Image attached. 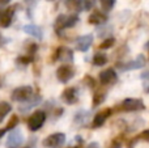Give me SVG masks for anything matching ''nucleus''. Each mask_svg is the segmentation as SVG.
I'll list each match as a JSON object with an SVG mask.
<instances>
[{"label": "nucleus", "mask_w": 149, "mask_h": 148, "mask_svg": "<svg viewBox=\"0 0 149 148\" xmlns=\"http://www.w3.org/2000/svg\"><path fill=\"white\" fill-rule=\"evenodd\" d=\"M122 147V140L119 138L114 139L113 142H111V144L109 146V148H120Z\"/></svg>", "instance_id": "cd10ccee"}, {"label": "nucleus", "mask_w": 149, "mask_h": 148, "mask_svg": "<svg viewBox=\"0 0 149 148\" xmlns=\"http://www.w3.org/2000/svg\"><path fill=\"white\" fill-rule=\"evenodd\" d=\"M145 49H147V50H148V51H149V41L147 42V43H145Z\"/></svg>", "instance_id": "72a5a7b5"}, {"label": "nucleus", "mask_w": 149, "mask_h": 148, "mask_svg": "<svg viewBox=\"0 0 149 148\" xmlns=\"http://www.w3.org/2000/svg\"><path fill=\"white\" fill-rule=\"evenodd\" d=\"M85 83H88V85H89L90 88H94V87H95L94 79H92L90 76H86V77H85Z\"/></svg>", "instance_id": "c756f323"}, {"label": "nucleus", "mask_w": 149, "mask_h": 148, "mask_svg": "<svg viewBox=\"0 0 149 148\" xmlns=\"http://www.w3.org/2000/svg\"><path fill=\"white\" fill-rule=\"evenodd\" d=\"M24 143V136L20 130H13L7 139V148H18Z\"/></svg>", "instance_id": "423d86ee"}, {"label": "nucleus", "mask_w": 149, "mask_h": 148, "mask_svg": "<svg viewBox=\"0 0 149 148\" xmlns=\"http://www.w3.org/2000/svg\"><path fill=\"white\" fill-rule=\"evenodd\" d=\"M62 100L65 104H76L77 100H79V93H77V89L74 87H70V88H65L62 93Z\"/></svg>", "instance_id": "9d476101"}, {"label": "nucleus", "mask_w": 149, "mask_h": 148, "mask_svg": "<svg viewBox=\"0 0 149 148\" xmlns=\"http://www.w3.org/2000/svg\"><path fill=\"white\" fill-rule=\"evenodd\" d=\"M145 63H147V60H145L144 55H139L136 59L132 60V62H130V63H127L126 66H123L122 63H116V67L120 68V70H123V71H126V70H139V68L144 67Z\"/></svg>", "instance_id": "0eeeda50"}, {"label": "nucleus", "mask_w": 149, "mask_h": 148, "mask_svg": "<svg viewBox=\"0 0 149 148\" xmlns=\"http://www.w3.org/2000/svg\"><path fill=\"white\" fill-rule=\"evenodd\" d=\"M105 100H106V94L103 93V92H97V93H94V96H93V101H92L93 108L100 106Z\"/></svg>", "instance_id": "412c9836"}, {"label": "nucleus", "mask_w": 149, "mask_h": 148, "mask_svg": "<svg viewBox=\"0 0 149 148\" xmlns=\"http://www.w3.org/2000/svg\"><path fill=\"white\" fill-rule=\"evenodd\" d=\"M28 104L26 105H24V106H21V108H18V109L21 110L22 113H25V112H28V110H30V109H33L34 106H37V105L41 102V96H31L30 97V100H28Z\"/></svg>", "instance_id": "a211bd4d"}, {"label": "nucleus", "mask_w": 149, "mask_h": 148, "mask_svg": "<svg viewBox=\"0 0 149 148\" xmlns=\"http://www.w3.org/2000/svg\"><path fill=\"white\" fill-rule=\"evenodd\" d=\"M54 28H55V31H56L58 34H59L63 29L67 28V15H59L58 16V18L55 20Z\"/></svg>", "instance_id": "dca6fc26"}, {"label": "nucleus", "mask_w": 149, "mask_h": 148, "mask_svg": "<svg viewBox=\"0 0 149 148\" xmlns=\"http://www.w3.org/2000/svg\"><path fill=\"white\" fill-rule=\"evenodd\" d=\"M30 62H33V55H24V57H18L17 58V63H20V64H29Z\"/></svg>", "instance_id": "393cba45"}, {"label": "nucleus", "mask_w": 149, "mask_h": 148, "mask_svg": "<svg viewBox=\"0 0 149 148\" xmlns=\"http://www.w3.org/2000/svg\"><path fill=\"white\" fill-rule=\"evenodd\" d=\"M46 121V113L43 110H36L28 121V127L30 131H38Z\"/></svg>", "instance_id": "f257e3e1"}, {"label": "nucleus", "mask_w": 149, "mask_h": 148, "mask_svg": "<svg viewBox=\"0 0 149 148\" xmlns=\"http://www.w3.org/2000/svg\"><path fill=\"white\" fill-rule=\"evenodd\" d=\"M114 43H115V39L114 38H107L100 45V49L101 50H107V49H110V47H113Z\"/></svg>", "instance_id": "5701e85b"}, {"label": "nucleus", "mask_w": 149, "mask_h": 148, "mask_svg": "<svg viewBox=\"0 0 149 148\" xmlns=\"http://www.w3.org/2000/svg\"><path fill=\"white\" fill-rule=\"evenodd\" d=\"M15 9H16V7H9L8 9H5L3 12L1 18H0V26L1 28H9L10 26L13 17H15Z\"/></svg>", "instance_id": "f8f14e48"}, {"label": "nucleus", "mask_w": 149, "mask_h": 148, "mask_svg": "<svg viewBox=\"0 0 149 148\" xmlns=\"http://www.w3.org/2000/svg\"><path fill=\"white\" fill-rule=\"evenodd\" d=\"M93 43V36L92 34H85V36H81L77 38L76 41V49L79 50V51H88V50L90 49V46H92Z\"/></svg>", "instance_id": "1a4fd4ad"}, {"label": "nucleus", "mask_w": 149, "mask_h": 148, "mask_svg": "<svg viewBox=\"0 0 149 148\" xmlns=\"http://www.w3.org/2000/svg\"><path fill=\"white\" fill-rule=\"evenodd\" d=\"M10 110H12V106H10L9 102H5V101L0 102V122L4 119V117L10 112Z\"/></svg>", "instance_id": "aec40b11"}, {"label": "nucleus", "mask_w": 149, "mask_h": 148, "mask_svg": "<svg viewBox=\"0 0 149 148\" xmlns=\"http://www.w3.org/2000/svg\"><path fill=\"white\" fill-rule=\"evenodd\" d=\"M140 139H143V140H145V142H149V128L148 130H144L141 134H140V136H139Z\"/></svg>", "instance_id": "c85d7f7f"}, {"label": "nucleus", "mask_w": 149, "mask_h": 148, "mask_svg": "<svg viewBox=\"0 0 149 148\" xmlns=\"http://www.w3.org/2000/svg\"><path fill=\"white\" fill-rule=\"evenodd\" d=\"M17 125H18V117L15 114V115H12V117H10L9 122L7 123V130H13V128H15Z\"/></svg>", "instance_id": "b1692460"}, {"label": "nucleus", "mask_w": 149, "mask_h": 148, "mask_svg": "<svg viewBox=\"0 0 149 148\" xmlns=\"http://www.w3.org/2000/svg\"><path fill=\"white\" fill-rule=\"evenodd\" d=\"M24 148H30V147H24Z\"/></svg>", "instance_id": "e433bc0d"}, {"label": "nucleus", "mask_w": 149, "mask_h": 148, "mask_svg": "<svg viewBox=\"0 0 149 148\" xmlns=\"http://www.w3.org/2000/svg\"><path fill=\"white\" fill-rule=\"evenodd\" d=\"M31 96H33V88L29 85L16 88L12 92V100L16 102H26L28 100H30Z\"/></svg>", "instance_id": "f03ea898"}, {"label": "nucleus", "mask_w": 149, "mask_h": 148, "mask_svg": "<svg viewBox=\"0 0 149 148\" xmlns=\"http://www.w3.org/2000/svg\"><path fill=\"white\" fill-rule=\"evenodd\" d=\"M141 80H143V85H144V91L147 92V93H149V71L143 73Z\"/></svg>", "instance_id": "a878e982"}, {"label": "nucleus", "mask_w": 149, "mask_h": 148, "mask_svg": "<svg viewBox=\"0 0 149 148\" xmlns=\"http://www.w3.org/2000/svg\"><path fill=\"white\" fill-rule=\"evenodd\" d=\"M86 148H100V144H98L97 142H92V143L88 144Z\"/></svg>", "instance_id": "7c9ffc66"}, {"label": "nucleus", "mask_w": 149, "mask_h": 148, "mask_svg": "<svg viewBox=\"0 0 149 148\" xmlns=\"http://www.w3.org/2000/svg\"><path fill=\"white\" fill-rule=\"evenodd\" d=\"M88 21H89V24H92V25H101V24H105L106 21H107V16L103 12L94 10V12L89 16Z\"/></svg>", "instance_id": "4468645a"}, {"label": "nucleus", "mask_w": 149, "mask_h": 148, "mask_svg": "<svg viewBox=\"0 0 149 148\" xmlns=\"http://www.w3.org/2000/svg\"><path fill=\"white\" fill-rule=\"evenodd\" d=\"M64 4H65V7H67V9L73 13L80 12L82 8L81 0H64Z\"/></svg>", "instance_id": "f3484780"}, {"label": "nucleus", "mask_w": 149, "mask_h": 148, "mask_svg": "<svg viewBox=\"0 0 149 148\" xmlns=\"http://www.w3.org/2000/svg\"><path fill=\"white\" fill-rule=\"evenodd\" d=\"M64 143H65V134L63 133L51 134L43 140V146L47 148H62Z\"/></svg>", "instance_id": "7ed1b4c3"}, {"label": "nucleus", "mask_w": 149, "mask_h": 148, "mask_svg": "<svg viewBox=\"0 0 149 148\" xmlns=\"http://www.w3.org/2000/svg\"><path fill=\"white\" fill-rule=\"evenodd\" d=\"M56 59H60L62 62H65V63H70L73 60V52L71 49H68V47H59V49L56 50V52H55L54 55V60Z\"/></svg>", "instance_id": "9b49d317"}, {"label": "nucleus", "mask_w": 149, "mask_h": 148, "mask_svg": "<svg viewBox=\"0 0 149 148\" xmlns=\"http://www.w3.org/2000/svg\"><path fill=\"white\" fill-rule=\"evenodd\" d=\"M81 4H82V8L85 10H90L95 4V0H81Z\"/></svg>", "instance_id": "bb28decb"}, {"label": "nucleus", "mask_w": 149, "mask_h": 148, "mask_svg": "<svg viewBox=\"0 0 149 148\" xmlns=\"http://www.w3.org/2000/svg\"><path fill=\"white\" fill-rule=\"evenodd\" d=\"M9 3H10V0H0V5H7Z\"/></svg>", "instance_id": "473e14b6"}, {"label": "nucleus", "mask_w": 149, "mask_h": 148, "mask_svg": "<svg viewBox=\"0 0 149 148\" xmlns=\"http://www.w3.org/2000/svg\"><path fill=\"white\" fill-rule=\"evenodd\" d=\"M144 109V102H143V100L139 98H126L122 102V110H124V112H139V110Z\"/></svg>", "instance_id": "39448f33"}, {"label": "nucleus", "mask_w": 149, "mask_h": 148, "mask_svg": "<svg viewBox=\"0 0 149 148\" xmlns=\"http://www.w3.org/2000/svg\"><path fill=\"white\" fill-rule=\"evenodd\" d=\"M70 148H81V147H70Z\"/></svg>", "instance_id": "c9c22d12"}, {"label": "nucleus", "mask_w": 149, "mask_h": 148, "mask_svg": "<svg viewBox=\"0 0 149 148\" xmlns=\"http://www.w3.org/2000/svg\"><path fill=\"white\" fill-rule=\"evenodd\" d=\"M5 133H7V128H0V139L5 135Z\"/></svg>", "instance_id": "2f4dec72"}, {"label": "nucleus", "mask_w": 149, "mask_h": 148, "mask_svg": "<svg viewBox=\"0 0 149 148\" xmlns=\"http://www.w3.org/2000/svg\"><path fill=\"white\" fill-rule=\"evenodd\" d=\"M74 76V70L71 64H62L56 70V77L60 83H68Z\"/></svg>", "instance_id": "20e7f679"}, {"label": "nucleus", "mask_w": 149, "mask_h": 148, "mask_svg": "<svg viewBox=\"0 0 149 148\" xmlns=\"http://www.w3.org/2000/svg\"><path fill=\"white\" fill-rule=\"evenodd\" d=\"M118 80V75L116 72L113 70V68H107V70L102 71L100 73V81L103 85H110V84H114Z\"/></svg>", "instance_id": "6e6552de"}, {"label": "nucleus", "mask_w": 149, "mask_h": 148, "mask_svg": "<svg viewBox=\"0 0 149 148\" xmlns=\"http://www.w3.org/2000/svg\"><path fill=\"white\" fill-rule=\"evenodd\" d=\"M111 115V109H105L102 112H100L98 114H95V117L93 118V123H92V127L93 128H98L101 126H103V123L106 122L109 117Z\"/></svg>", "instance_id": "ddd939ff"}, {"label": "nucleus", "mask_w": 149, "mask_h": 148, "mask_svg": "<svg viewBox=\"0 0 149 148\" xmlns=\"http://www.w3.org/2000/svg\"><path fill=\"white\" fill-rule=\"evenodd\" d=\"M107 63V57L103 52H97L93 57V64L97 66V67H101V66H105Z\"/></svg>", "instance_id": "6ab92c4d"}, {"label": "nucleus", "mask_w": 149, "mask_h": 148, "mask_svg": "<svg viewBox=\"0 0 149 148\" xmlns=\"http://www.w3.org/2000/svg\"><path fill=\"white\" fill-rule=\"evenodd\" d=\"M101 1V7H102L103 12H109L114 8L115 5V0H100Z\"/></svg>", "instance_id": "4be33fe9"}, {"label": "nucleus", "mask_w": 149, "mask_h": 148, "mask_svg": "<svg viewBox=\"0 0 149 148\" xmlns=\"http://www.w3.org/2000/svg\"><path fill=\"white\" fill-rule=\"evenodd\" d=\"M24 31H25L26 34H29V36L37 38V39H41L42 37H43L42 29L39 28V26L34 25V24H28V25H25L24 26Z\"/></svg>", "instance_id": "2eb2a0df"}, {"label": "nucleus", "mask_w": 149, "mask_h": 148, "mask_svg": "<svg viewBox=\"0 0 149 148\" xmlns=\"http://www.w3.org/2000/svg\"><path fill=\"white\" fill-rule=\"evenodd\" d=\"M1 15H3V12H1V10H0V18H1Z\"/></svg>", "instance_id": "f704fd0d"}]
</instances>
